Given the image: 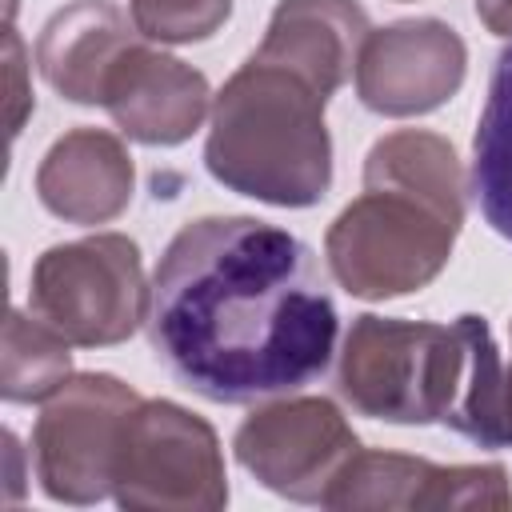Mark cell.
<instances>
[{
  "mask_svg": "<svg viewBox=\"0 0 512 512\" xmlns=\"http://www.w3.org/2000/svg\"><path fill=\"white\" fill-rule=\"evenodd\" d=\"M336 304L312 248L256 216L188 220L152 272L156 360L212 404L288 396L324 376Z\"/></svg>",
  "mask_w": 512,
  "mask_h": 512,
  "instance_id": "6da1fadb",
  "label": "cell"
},
{
  "mask_svg": "<svg viewBox=\"0 0 512 512\" xmlns=\"http://www.w3.org/2000/svg\"><path fill=\"white\" fill-rule=\"evenodd\" d=\"M464 224V168L428 128H400L372 144L364 192L332 220L324 256L348 296L396 300L440 276Z\"/></svg>",
  "mask_w": 512,
  "mask_h": 512,
  "instance_id": "7a4b0ae2",
  "label": "cell"
},
{
  "mask_svg": "<svg viewBox=\"0 0 512 512\" xmlns=\"http://www.w3.org/2000/svg\"><path fill=\"white\" fill-rule=\"evenodd\" d=\"M328 92L288 64L248 56L212 104L204 140L208 172L240 196L308 208L332 188V136L324 124Z\"/></svg>",
  "mask_w": 512,
  "mask_h": 512,
  "instance_id": "3957f363",
  "label": "cell"
},
{
  "mask_svg": "<svg viewBox=\"0 0 512 512\" xmlns=\"http://www.w3.org/2000/svg\"><path fill=\"white\" fill-rule=\"evenodd\" d=\"M460 376L456 324L356 316L336 364V392L372 420L436 424L444 420Z\"/></svg>",
  "mask_w": 512,
  "mask_h": 512,
  "instance_id": "277c9868",
  "label": "cell"
},
{
  "mask_svg": "<svg viewBox=\"0 0 512 512\" xmlns=\"http://www.w3.org/2000/svg\"><path fill=\"white\" fill-rule=\"evenodd\" d=\"M28 304L80 348L128 340L148 320L152 304L136 240L124 232H96L52 244L32 268Z\"/></svg>",
  "mask_w": 512,
  "mask_h": 512,
  "instance_id": "5b68a950",
  "label": "cell"
},
{
  "mask_svg": "<svg viewBox=\"0 0 512 512\" xmlns=\"http://www.w3.org/2000/svg\"><path fill=\"white\" fill-rule=\"evenodd\" d=\"M112 496L148 512L224 508L228 476L212 424L172 400H140L120 436Z\"/></svg>",
  "mask_w": 512,
  "mask_h": 512,
  "instance_id": "8992f818",
  "label": "cell"
},
{
  "mask_svg": "<svg viewBox=\"0 0 512 512\" xmlns=\"http://www.w3.org/2000/svg\"><path fill=\"white\" fill-rule=\"evenodd\" d=\"M140 404L136 388L108 372L68 376L40 408L32 428V464L44 496L96 504L112 492L120 436Z\"/></svg>",
  "mask_w": 512,
  "mask_h": 512,
  "instance_id": "52a82bcc",
  "label": "cell"
},
{
  "mask_svg": "<svg viewBox=\"0 0 512 512\" xmlns=\"http://www.w3.org/2000/svg\"><path fill=\"white\" fill-rule=\"evenodd\" d=\"M236 460L276 496L324 504L336 476L360 452L344 412L324 396H276L232 436Z\"/></svg>",
  "mask_w": 512,
  "mask_h": 512,
  "instance_id": "ba28073f",
  "label": "cell"
},
{
  "mask_svg": "<svg viewBox=\"0 0 512 512\" xmlns=\"http://www.w3.org/2000/svg\"><path fill=\"white\" fill-rule=\"evenodd\" d=\"M468 72L460 32L436 16L372 28L356 56V96L380 116H424L448 104Z\"/></svg>",
  "mask_w": 512,
  "mask_h": 512,
  "instance_id": "9c48e42d",
  "label": "cell"
},
{
  "mask_svg": "<svg viewBox=\"0 0 512 512\" xmlns=\"http://www.w3.org/2000/svg\"><path fill=\"white\" fill-rule=\"evenodd\" d=\"M208 100L212 92L204 72L140 40L116 60L100 96L116 128L152 148L184 144L208 116Z\"/></svg>",
  "mask_w": 512,
  "mask_h": 512,
  "instance_id": "30bf717a",
  "label": "cell"
},
{
  "mask_svg": "<svg viewBox=\"0 0 512 512\" xmlns=\"http://www.w3.org/2000/svg\"><path fill=\"white\" fill-rule=\"evenodd\" d=\"M136 168L120 136L104 128L64 132L36 168L40 204L68 224H108L132 200Z\"/></svg>",
  "mask_w": 512,
  "mask_h": 512,
  "instance_id": "8fae6325",
  "label": "cell"
},
{
  "mask_svg": "<svg viewBox=\"0 0 512 512\" xmlns=\"http://www.w3.org/2000/svg\"><path fill=\"white\" fill-rule=\"evenodd\" d=\"M136 36V24L112 0H72L40 28V76L72 104H100L108 72Z\"/></svg>",
  "mask_w": 512,
  "mask_h": 512,
  "instance_id": "7c38bea8",
  "label": "cell"
},
{
  "mask_svg": "<svg viewBox=\"0 0 512 512\" xmlns=\"http://www.w3.org/2000/svg\"><path fill=\"white\" fill-rule=\"evenodd\" d=\"M368 32V12L356 0H280L256 56L288 64L332 96L356 72Z\"/></svg>",
  "mask_w": 512,
  "mask_h": 512,
  "instance_id": "4fadbf2b",
  "label": "cell"
},
{
  "mask_svg": "<svg viewBox=\"0 0 512 512\" xmlns=\"http://www.w3.org/2000/svg\"><path fill=\"white\" fill-rule=\"evenodd\" d=\"M456 332L460 376L440 424L480 448H512V368L504 364L484 316H456Z\"/></svg>",
  "mask_w": 512,
  "mask_h": 512,
  "instance_id": "5bb4252c",
  "label": "cell"
},
{
  "mask_svg": "<svg viewBox=\"0 0 512 512\" xmlns=\"http://www.w3.org/2000/svg\"><path fill=\"white\" fill-rule=\"evenodd\" d=\"M472 192L484 220L512 240V48L496 56L472 136Z\"/></svg>",
  "mask_w": 512,
  "mask_h": 512,
  "instance_id": "9a60e30c",
  "label": "cell"
},
{
  "mask_svg": "<svg viewBox=\"0 0 512 512\" xmlns=\"http://www.w3.org/2000/svg\"><path fill=\"white\" fill-rule=\"evenodd\" d=\"M68 336H60L44 316L20 308L4 320V356H0V392L12 404L48 400L72 376Z\"/></svg>",
  "mask_w": 512,
  "mask_h": 512,
  "instance_id": "2e32d148",
  "label": "cell"
},
{
  "mask_svg": "<svg viewBox=\"0 0 512 512\" xmlns=\"http://www.w3.org/2000/svg\"><path fill=\"white\" fill-rule=\"evenodd\" d=\"M436 464L404 452H356L328 488V508H428Z\"/></svg>",
  "mask_w": 512,
  "mask_h": 512,
  "instance_id": "e0dca14e",
  "label": "cell"
},
{
  "mask_svg": "<svg viewBox=\"0 0 512 512\" xmlns=\"http://www.w3.org/2000/svg\"><path fill=\"white\" fill-rule=\"evenodd\" d=\"M228 16H232V0H132L136 32L160 44L208 40Z\"/></svg>",
  "mask_w": 512,
  "mask_h": 512,
  "instance_id": "ac0fdd59",
  "label": "cell"
},
{
  "mask_svg": "<svg viewBox=\"0 0 512 512\" xmlns=\"http://www.w3.org/2000/svg\"><path fill=\"white\" fill-rule=\"evenodd\" d=\"M4 52H8V132L16 136L24 116L32 112V88L24 84V72H28L24 68V44H20L16 28H8V36H4Z\"/></svg>",
  "mask_w": 512,
  "mask_h": 512,
  "instance_id": "d6986e66",
  "label": "cell"
},
{
  "mask_svg": "<svg viewBox=\"0 0 512 512\" xmlns=\"http://www.w3.org/2000/svg\"><path fill=\"white\" fill-rule=\"evenodd\" d=\"M476 16L488 32L512 40V0H476Z\"/></svg>",
  "mask_w": 512,
  "mask_h": 512,
  "instance_id": "ffe728a7",
  "label": "cell"
}]
</instances>
